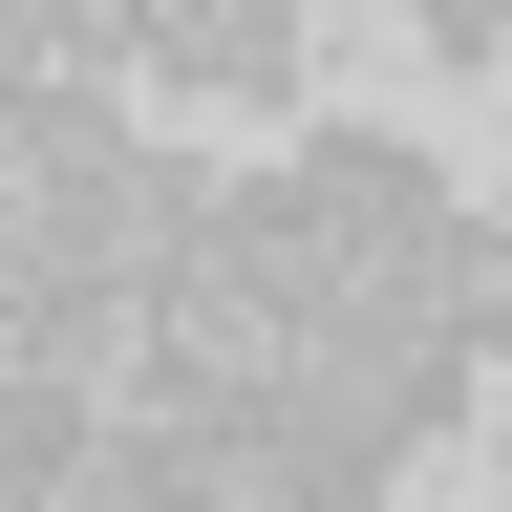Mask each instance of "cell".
Returning a JSON list of instances; mask_svg holds the SVG:
<instances>
[{
  "label": "cell",
  "mask_w": 512,
  "mask_h": 512,
  "mask_svg": "<svg viewBox=\"0 0 512 512\" xmlns=\"http://www.w3.org/2000/svg\"><path fill=\"white\" fill-rule=\"evenodd\" d=\"M384 512H427V491H384Z\"/></svg>",
  "instance_id": "cell-5"
},
{
  "label": "cell",
  "mask_w": 512,
  "mask_h": 512,
  "mask_svg": "<svg viewBox=\"0 0 512 512\" xmlns=\"http://www.w3.org/2000/svg\"><path fill=\"white\" fill-rule=\"evenodd\" d=\"M406 43L448 64V86H491V64H512V0H406Z\"/></svg>",
  "instance_id": "cell-4"
},
{
  "label": "cell",
  "mask_w": 512,
  "mask_h": 512,
  "mask_svg": "<svg viewBox=\"0 0 512 512\" xmlns=\"http://www.w3.org/2000/svg\"><path fill=\"white\" fill-rule=\"evenodd\" d=\"M192 512H384V491H320V470H299L278 427H235L214 470H192Z\"/></svg>",
  "instance_id": "cell-3"
},
{
  "label": "cell",
  "mask_w": 512,
  "mask_h": 512,
  "mask_svg": "<svg viewBox=\"0 0 512 512\" xmlns=\"http://www.w3.org/2000/svg\"><path fill=\"white\" fill-rule=\"evenodd\" d=\"M150 86H214V107H256V128H299L320 22H299V0H150Z\"/></svg>",
  "instance_id": "cell-2"
},
{
  "label": "cell",
  "mask_w": 512,
  "mask_h": 512,
  "mask_svg": "<svg viewBox=\"0 0 512 512\" xmlns=\"http://www.w3.org/2000/svg\"><path fill=\"white\" fill-rule=\"evenodd\" d=\"M470 406H491L470 342H363V320H299V363H278V406H256V427H278L320 491H406V448L470 427Z\"/></svg>",
  "instance_id": "cell-1"
}]
</instances>
